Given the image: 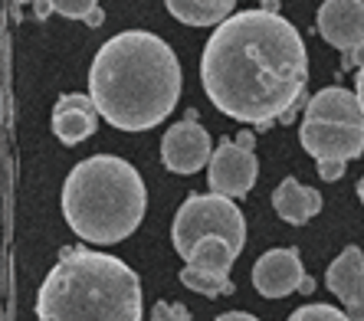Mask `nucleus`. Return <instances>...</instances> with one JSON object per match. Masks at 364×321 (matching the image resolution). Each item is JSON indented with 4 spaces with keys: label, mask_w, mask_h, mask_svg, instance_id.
I'll list each match as a JSON object with an SVG mask.
<instances>
[{
    "label": "nucleus",
    "mask_w": 364,
    "mask_h": 321,
    "mask_svg": "<svg viewBox=\"0 0 364 321\" xmlns=\"http://www.w3.org/2000/svg\"><path fill=\"white\" fill-rule=\"evenodd\" d=\"M345 164L348 160H335V158H325V160H318V178L322 180H341L345 178Z\"/></svg>",
    "instance_id": "nucleus-22"
},
{
    "label": "nucleus",
    "mask_w": 364,
    "mask_h": 321,
    "mask_svg": "<svg viewBox=\"0 0 364 321\" xmlns=\"http://www.w3.org/2000/svg\"><path fill=\"white\" fill-rule=\"evenodd\" d=\"M240 144H243V148H253V135H250V131H240V138H237Z\"/></svg>",
    "instance_id": "nucleus-27"
},
{
    "label": "nucleus",
    "mask_w": 364,
    "mask_h": 321,
    "mask_svg": "<svg viewBox=\"0 0 364 321\" xmlns=\"http://www.w3.org/2000/svg\"><path fill=\"white\" fill-rule=\"evenodd\" d=\"M263 10H269V13H279V0H263Z\"/></svg>",
    "instance_id": "nucleus-28"
},
{
    "label": "nucleus",
    "mask_w": 364,
    "mask_h": 321,
    "mask_svg": "<svg viewBox=\"0 0 364 321\" xmlns=\"http://www.w3.org/2000/svg\"><path fill=\"white\" fill-rule=\"evenodd\" d=\"M207 99L243 125L292 121L309 82V50L286 17L243 10L213 26L200 56Z\"/></svg>",
    "instance_id": "nucleus-1"
},
{
    "label": "nucleus",
    "mask_w": 364,
    "mask_h": 321,
    "mask_svg": "<svg viewBox=\"0 0 364 321\" xmlns=\"http://www.w3.org/2000/svg\"><path fill=\"white\" fill-rule=\"evenodd\" d=\"M237 249L220 236H207L191 249L187 256V266H194V269H203V272H213V276H230L233 269V262H237Z\"/></svg>",
    "instance_id": "nucleus-16"
},
{
    "label": "nucleus",
    "mask_w": 364,
    "mask_h": 321,
    "mask_svg": "<svg viewBox=\"0 0 364 321\" xmlns=\"http://www.w3.org/2000/svg\"><path fill=\"white\" fill-rule=\"evenodd\" d=\"M256 178H259V160L253 158V148H243L240 141L223 138L213 148V158L207 164V184L213 194L223 197H243L253 190Z\"/></svg>",
    "instance_id": "nucleus-6"
},
{
    "label": "nucleus",
    "mask_w": 364,
    "mask_h": 321,
    "mask_svg": "<svg viewBox=\"0 0 364 321\" xmlns=\"http://www.w3.org/2000/svg\"><path fill=\"white\" fill-rule=\"evenodd\" d=\"M305 119L312 121H341V125H364V109L358 92H348L341 85H331L315 92L305 102Z\"/></svg>",
    "instance_id": "nucleus-13"
},
{
    "label": "nucleus",
    "mask_w": 364,
    "mask_h": 321,
    "mask_svg": "<svg viewBox=\"0 0 364 321\" xmlns=\"http://www.w3.org/2000/svg\"><path fill=\"white\" fill-rule=\"evenodd\" d=\"M341 66H345V69L364 66V43H358L355 50H345V60H341Z\"/></svg>",
    "instance_id": "nucleus-23"
},
{
    "label": "nucleus",
    "mask_w": 364,
    "mask_h": 321,
    "mask_svg": "<svg viewBox=\"0 0 364 321\" xmlns=\"http://www.w3.org/2000/svg\"><path fill=\"white\" fill-rule=\"evenodd\" d=\"M355 92H358V102H361V109H364V66H361V72H358V82H355Z\"/></svg>",
    "instance_id": "nucleus-25"
},
{
    "label": "nucleus",
    "mask_w": 364,
    "mask_h": 321,
    "mask_svg": "<svg viewBox=\"0 0 364 321\" xmlns=\"http://www.w3.org/2000/svg\"><path fill=\"white\" fill-rule=\"evenodd\" d=\"M164 7L187 26H220L227 17H233L237 0H164Z\"/></svg>",
    "instance_id": "nucleus-15"
},
{
    "label": "nucleus",
    "mask_w": 364,
    "mask_h": 321,
    "mask_svg": "<svg viewBox=\"0 0 364 321\" xmlns=\"http://www.w3.org/2000/svg\"><path fill=\"white\" fill-rule=\"evenodd\" d=\"M299 141L315 160L335 158L351 160L364 151V125H341V121H312L305 119L299 128Z\"/></svg>",
    "instance_id": "nucleus-8"
},
{
    "label": "nucleus",
    "mask_w": 364,
    "mask_h": 321,
    "mask_svg": "<svg viewBox=\"0 0 364 321\" xmlns=\"http://www.w3.org/2000/svg\"><path fill=\"white\" fill-rule=\"evenodd\" d=\"M40 321H141V279L109 253L66 246L36 295Z\"/></svg>",
    "instance_id": "nucleus-3"
},
{
    "label": "nucleus",
    "mask_w": 364,
    "mask_h": 321,
    "mask_svg": "<svg viewBox=\"0 0 364 321\" xmlns=\"http://www.w3.org/2000/svg\"><path fill=\"white\" fill-rule=\"evenodd\" d=\"M289 321H355L348 312H338L331 305H302L289 315Z\"/></svg>",
    "instance_id": "nucleus-18"
},
{
    "label": "nucleus",
    "mask_w": 364,
    "mask_h": 321,
    "mask_svg": "<svg viewBox=\"0 0 364 321\" xmlns=\"http://www.w3.org/2000/svg\"><path fill=\"white\" fill-rule=\"evenodd\" d=\"M148 210L144 180L128 160L95 154L79 160L63 184V217L92 246L122 243L141 227Z\"/></svg>",
    "instance_id": "nucleus-4"
},
{
    "label": "nucleus",
    "mask_w": 364,
    "mask_h": 321,
    "mask_svg": "<svg viewBox=\"0 0 364 321\" xmlns=\"http://www.w3.org/2000/svg\"><path fill=\"white\" fill-rule=\"evenodd\" d=\"M315 26L328 46L355 50L358 43H364V0H325Z\"/></svg>",
    "instance_id": "nucleus-10"
},
{
    "label": "nucleus",
    "mask_w": 364,
    "mask_h": 321,
    "mask_svg": "<svg viewBox=\"0 0 364 321\" xmlns=\"http://www.w3.org/2000/svg\"><path fill=\"white\" fill-rule=\"evenodd\" d=\"M89 92L99 115L119 131L161 125L181 99V62L148 30H125L102 43L89 69Z\"/></svg>",
    "instance_id": "nucleus-2"
},
{
    "label": "nucleus",
    "mask_w": 364,
    "mask_h": 321,
    "mask_svg": "<svg viewBox=\"0 0 364 321\" xmlns=\"http://www.w3.org/2000/svg\"><path fill=\"white\" fill-rule=\"evenodd\" d=\"M181 282H184V288H191L197 295H207V298L230 295V292L237 288L230 276H213V272L194 269V266H184V269H181Z\"/></svg>",
    "instance_id": "nucleus-17"
},
{
    "label": "nucleus",
    "mask_w": 364,
    "mask_h": 321,
    "mask_svg": "<svg viewBox=\"0 0 364 321\" xmlns=\"http://www.w3.org/2000/svg\"><path fill=\"white\" fill-rule=\"evenodd\" d=\"M26 4H33V13L40 20H46L53 13V0H14V17L23 20V7Z\"/></svg>",
    "instance_id": "nucleus-21"
},
{
    "label": "nucleus",
    "mask_w": 364,
    "mask_h": 321,
    "mask_svg": "<svg viewBox=\"0 0 364 321\" xmlns=\"http://www.w3.org/2000/svg\"><path fill=\"white\" fill-rule=\"evenodd\" d=\"M299 292H305V295H309V292H315V279H312V276H305V282L299 285Z\"/></svg>",
    "instance_id": "nucleus-26"
},
{
    "label": "nucleus",
    "mask_w": 364,
    "mask_h": 321,
    "mask_svg": "<svg viewBox=\"0 0 364 321\" xmlns=\"http://www.w3.org/2000/svg\"><path fill=\"white\" fill-rule=\"evenodd\" d=\"M151 321H191V312L181 302H158L151 308Z\"/></svg>",
    "instance_id": "nucleus-20"
},
{
    "label": "nucleus",
    "mask_w": 364,
    "mask_h": 321,
    "mask_svg": "<svg viewBox=\"0 0 364 321\" xmlns=\"http://www.w3.org/2000/svg\"><path fill=\"white\" fill-rule=\"evenodd\" d=\"M207 236L227 239L237 253L243 249L246 220H243V210L233 203V197H223L210 190V194H191L181 203L174 227H171V239H174V249H178L181 259H187L191 249Z\"/></svg>",
    "instance_id": "nucleus-5"
},
{
    "label": "nucleus",
    "mask_w": 364,
    "mask_h": 321,
    "mask_svg": "<svg viewBox=\"0 0 364 321\" xmlns=\"http://www.w3.org/2000/svg\"><path fill=\"white\" fill-rule=\"evenodd\" d=\"M99 10V0H53V13H63L66 20H89Z\"/></svg>",
    "instance_id": "nucleus-19"
},
{
    "label": "nucleus",
    "mask_w": 364,
    "mask_h": 321,
    "mask_svg": "<svg viewBox=\"0 0 364 321\" xmlns=\"http://www.w3.org/2000/svg\"><path fill=\"white\" fill-rule=\"evenodd\" d=\"M272 207H276V213L286 223L302 227V223H309L315 213L322 210V194L315 187L299 184L296 178H286L276 187V194H272Z\"/></svg>",
    "instance_id": "nucleus-14"
},
{
    "label": "nucleus",
    "mask_w": 364,
    "mask_h": 321,
    "mask_svg": "<svg viewBox=\"0 0 364 321\" xmlns=\"http://www.w3.org/2000/svg\"><path fill=\"white\" fill-rule=\"evenodd\" d=\"M358 197H361V203H364V178L358 180Z\"/></svg>",
    "instance_id": "nucleus-29"
},
{
    "label": "nucleus",
    "mask_w": 364,
    "mask_h": 321,
    "mask_svg": "<svg viewBox=\"0 0 364 321\" xmlns=\"http://www.w3.org/2000/svg\"><path fill=\"white\" fill-rule=\"evenodd\" d=\"M213 321H259V318L250 315V312H227V315H220V318H213Z\"/></svg>",
    "instance_id": "nucleus-24"
},
{
    "label": "nucleus",
    "mask_w": 364,
    "mask_h": 321,
    "mask_svg": "<svg viewBox=\"0 0 364 321\" xmlns=\"http://www.w3.org/2000/svg\"><path fill=\"white\" fill-rule=\"evenodd\" d=\"M99 125V109L92 95H63L53 109V135L63 144H79L89 135H95Z\"/></svg>",
    "instance_id": "nucleus-12"
},
{
    "label": "nucleus",
    "mask_w": 364,
    "mask_h": 321,
    "mask_svg": "<svg viewBox=\"0 0 364 321\" xmlns=\"http://www.w3.org/2000/svg\"><path fill=\"white\" fill-rule=\"evenodd\" d=\"M213 158V141L210 135L200 128L194 115H187L184 121L171 125L161 138V160L164 168L174 174H197L207 168Z\"/></svg>",
    "instance_id": "nucleus-7"
},
{
    "label": "nucleus",
    "mask_w": 364,
    "mask_h": 321,
    "mask_svg": "<svg viewBox=\"0 0 364 321\" xmlns=\"http://www.w3.org/2000/svg\"><path fill=\"white\" fill-rule=\"evenodd\" d=\"M305 282V269L299 259V249H269L256 259L253 266V285L263 298H286L299 292Z\"/></svg>",
    "instance_id": "nucleus-9"
},
{
    "label": "nucleus",
    "mask_w": 364,
    "mask_h": 321,
    "mask_svg": "<svg viewBox=\"0 0 364 321\" xmlns=\"http://www.w3.org/2000/svg\"><path fill=\"white\" fill-rule=\"evenodd\" d=\"M325 282L341 298L345 312L355 321H364V253L358 246L341 249V256L325 272Z\"/></svg>",
    "instance_id": "nucleus-11"
}]
</instances>
